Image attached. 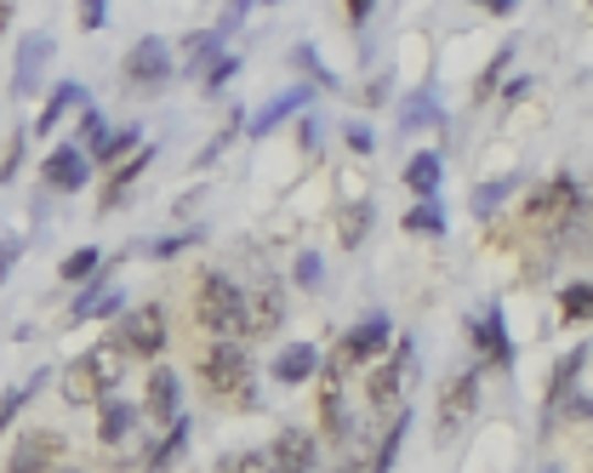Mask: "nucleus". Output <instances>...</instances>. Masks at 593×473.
<instances>
[{"label":"nucleus","mask_w":593,"mask_h":473,"mask_svg":"<svg viewBox=\"0 0 593 473\" xmlns=\"http://www.w3.org/2000/svg\"><path fill=\"white\" fill-rule=\"evenodd\" d=\"M194 377H201L206 399H223V405H235V411H251L257 405V370H251L246 343H206L201 359H194Z\"/></svg>","instance_id":"obj_1"},{"label":"nucleus","mask_w":593,"mask_h":473,"mask_svg":"<svg viewBox=\"0 0 593 473\" xmlns=\"http://www.w3.org/2000/svg\"><path fill=\"white\" fill-rule=\"evenodd\" d=\"M194 325H201L212 343H240V325H246V291L228 280V275H206L194 280Z\"/></svg>","instance_id":"obj_2"},{"label":"nucleus","mask_w":593,"mask_h":473,"mask_svg":"<svg viewBox=\"0 0 593 473\" xmlns=\"http://www.w3.org/2000/svg\"><path fill=\"white\" fill-rule=\"evenodd\" d=\"M120 370H126V354L115 343L75 354V365L63 370V405H97L104 394H120Z\"/></svg>","instance_id":"obj_3"},{"label":"nucleus","mask_w":593,"mask_h":473,"mask_svg":"<svg viewBox=\"0 0 593 473\" xmlns=\"http://www.w3.org/2000/svg\"><path fill=\"white\" fill-rule=\"evenodd\" d=\"M525 223H537V228H571L582 217V183L571 172H553L548 183H537L531 194H525Z\"/></svg>","instance_id":"obj_4"},{"label":"nucleus","mask_w":593,"mask_h":473,"mask_svg":"<svg viewBox=\"0 0 593 473\" xmlns=\"http://www.w3.org/2000/svg\"><path fill=\"white\" fill-rule=\"evenodd\" d=\"M172 343V325H166V309L160 302H138V309H126L120 325H115V348L131 354V359H160Z\"/></svg>","instance_id":"obj_5"},{"label":"nucleus","mask_w":593,"mask_h":473,"mask_svg":"<svg viewBox=\"0 0 593 473\" xmlns=\"http://www.w3.org/2000/svg\"><path fill=\"white\" fill-rule=\"evenodd\" d=\"M172 69H177V57H172V46L160 41V35H143V41H131V52L120 57V80H126L131 92H143V97L166 92Z\"/></svg>","instance_id":"obj_6"},{"label":"nucleus","mask_w":593,"mask_h":473,"mask_svg":"<svg viewBox=\"0 0 593 473\" xmlns=\"http://www.w3.org/2000/svg\"><path fill=\"white\" fill-rule=\"evenodd\" d=\"M411 370H417V343H411V336H400V348H393L382 365H371V377H366V399H371V411H400Z\"/></svg>","instance_id":"obj_7"},{"label":"nucleus","mask_w":593,"mask_h":473,"mask_svg":"<svg viewBox=\"0 0 593 473\" xmlns=\"http://www.w3.org/2000/svg\"><path fill=\"white\" fill-rule=\"evenodd\" d=\"M285 286L274 280V275H257V286L246 291V325H240V336H251V343H269V336H280L285 331Z\"/></svg>","instance_id":"obj_8"},{"label":"nucleus","mask_w":593,"mask_h":473,"mask_svg":"<svg viewBox=\"0 0 593 473\" xmlns=\"http://www.w3.org/2000/svg\"><path fill=\"white\" fill-rule=\"evenodd\" d=\"M474 411H479V365H468V370H456V377L440 388V411H434V433L440 439H456L468 422H474Z\"/></svg>","instance_id":"obj_9"},{"label":"nucleus","mask_w":593,"mask_h":473,"mask_svg":"<svg viewBox=\"0 0 593 473\" xmlns=\"http://www.w3.org/2000/svg\"><path fill=\"white\" fill-rule=\"evenodd\" d=\"M348 433H354V417H348V399H343V365L325 359L320 365V439L348 445Z\"/></svg>","instance_id":"obj_10"},{"label":"nucleus","mask_w":593,"mask_h":473,"mask_svg":"<svg viewBox=\"0 0 593 473\" xmlns=\"http://www.w3.org/2000/svg\"><path fill=\"white\" fill-rule=\"evenodd\" d=\"M388 336H393V331H388V314H366L359 325H348V331H343V343H337V354H332V359H337L343 370L371 365L377 354H388Z\"/></svg>","instance_id":"obj_11"},{"label":"nucleus","mask_w":593,"mask_h":473,"mask_svg":"<svg viewBox=\"0 0 593 473\" xmlns=\"http://www.w3.org/2000/svg\"><path fill=\"white\" fill-rule=\"evenodd\" d=\"M320 467V433L309 428H285L269 445V473H314Z\"/></svg>","instance_id":"obj_12"},{"label":"nucleus","mask_w":593,"mask_h":473,"mask_svg":"<svg viewBox=\"0 0 593 473\" xmlns=\"http://www.w3.org/2000/svg\"><path fill=\"white\" fill-rule=\"evenodd\" d=\"M57 456H63V433L57 428H29L7 456V473H52Z\"/></svg>","instance_id":"obj_13"},{"label":"nucleus","mask_w":593,"mask_h":473,"mask_svg":"<svg viewBox=\"0 0 593 473\" xmlns=\"http://www.w3.org/2000/svg\"><path fill=\"white\" fill-rule=\"evenodd\" d=\"M143 417H154L160 428H172L183 417V383L172 365H154L149 370V388H143Z\"/></svg>","instance_id":"obj_14"},{"label":"nucleus","mask_w":593,"mask_h":473,"mask_svg":"<svg viewBox=\"0 0 593 473\" xmlns=\"http://www.w3.org/2000/svg\"><path fill=\"white\" fill-rule=\"evenodd\" d=\"M474 348H479V359L490 370H508L514 365V336H508V320H503L497 302H490V309L474 320Z\"/></svg>","instance_id":"obj_15"},{"label":"nucleus","mask_w":593,"mask_h":473,"mask_svg":"<svg viewBox=\"0 0 593 473\" xmlns=\"http://www.w3.org/2000/svg\"><path fill=\"white\" fill-rule=\"evenodd\" d=\"M41 178H46V189H57V194H75V189L91 183V160H86V149H75V143H57V149L46 154V165H41Z\"/></svg>","instance_id":"obj_16"},{"label":"nucleus","mask_w":593,"mask_h":473,"mask_svg":"<svg viewBox=\"0 0 593 473\" xmlns=\"http://www.w3.org/2000/svg\"><path fill=\"white\" fill-rule=\"evenodd\" d=\"M320 365H325V354L314 348V343H291V348H280L274 354V383H285V388H303L309 377H320Z\"/></svg>","instance_id":"obj_17"},{"label":"nucleus","mask_w":593,"mask_h":473,"mask_svg":"<svg viewBox=\"0 0 593 473\" xmlns=\"http://www.w3.org/2000/svg\"><path fill=\"white\" fill-rule=\"evenodd\" d=\"M131 428H138V405L120 399V394H104V399H97V445L115 451Z\"/></svg>","instance_id":"obj_18"},{"label":"nucleus","mask_w":593,"mask_h":473,"mask_svg":"<svg viewBox=\"0 0 593 473\" xmlns=\"http://www.w3.org/2000/svg\"><path fill=\"white\" fill-rule=\"evenodd\" d=\"M149 165H154V149H149V143H143L138 154H131L126 165H115V172H109V183H104V194H97V212H104V217H109V212L120 206V200L131 194V183H138V178L149 172Z\"/></svg>","instance_id":"obj_19"},{"label":"nucleus","mask_w":593,"mask_h":473,"mask_svg":"<svg viewBox=\"0 0 593 473\" xmlns=\"http://www.w3.org/2000/svg\"><path fill=\"white\" fill-rule=\"evenodd\" d=\"M309 104H314V86H303V80H296L291 92H280V97H274V104H262V109H257L251 131L262 138V131H274L280 120H291V115H309Z\"/></svg>","instance_id":"obj_20"},{"label":"nucleus","mask_w":593,"mask_h":473,"mask_svg":"<svg viewBox=\"0 0 593 473\" xmlns=\"http://www.w3.org/2000/svg\"><path fill=\"white\" fill-rule=\"evenodd\" d=\"M69 109H91V97H86V86H80V80H63V86L46 97L41 120L29 126V131H41V138H46V131H57V126H63V115H69Z\"/></svg>","instance_id":"obj_21"},{"label":"nucleus","mask_w":593,"mask_h":473,"mask_svg":"<svg viewBox=\"0 0 593 473\" xmlns=\"http://www.w3.org/2000/svg\"><path fill=\"white\" fill-rule=\"evenodd\" d=\"M46 57H52V41H46V35H29V41H23V52H18V69H12V92H18V97L41 86Z\"/></svg>","instance_id":"obj_22"},{"label":"nucleus","mask_w":593,"mask_h":473,"mask_svg":"<svg viewBox=\"0 0 593 473\" xmlns=\"http://www.w3.org/2000/svg\"><path fill=\"white\" fill-rule=\"evenodd\" d=\"M138 149H143V131H138V126H120V131H109V138L97 143L86 160H91V165H109V172H115V165H126Z\"/></svg>","instance_id":"obj_23"},{"label":"nucleus","mask_w":593,"mask_h":473,"mask_svg":"<svg viewBox=\"0 0 593 473\" xmlns=\"http://www.w3.org/2000/svg\"><path fill=\"white\" fill-rule=\"evenodd\" d=\"M440 183H445V160H440V154H411L406 189H411L417 200H440Z\"/></svg>","instance_id":"obj_24"},{"label":"nucleus","mask_w":593,"mask_h":473,"mask_svg":"<svg viewBox=\"0 0 593 473\" xmlns=\"http://www.w3.org/2000/svg\"><path fill=\"white\" fill-rule=\"evenodd\" d=\"M587 354H593V348H571L565 359H559V365H553V377H548V411H559V405H565V399H571V388H576V377H582V370H587Z\"/></svg>","instance_id":"obj_25"},{"label":"nucleus","mask_w":593,"mask_h":473,"mask_svg":"<svg viewBox=\"0 0 593 473\" xmlns=\"http://www.w3.org/2000/svg\"><path fill=\"white\" fill-rule=\"evenodd\" d=\"M223 29H194V35H188V63H183V69H188V80H201L206 69H212V63L223 57Z\"/></svg>","instance_id":"obj_26"},{"label":"nucleus","mask_w":593,"mask_h":473,"mask_svg":"<svg viewBox=\"0 0 593 473\" xmlns=\"http://www.w3.org/2000/svg\"><path fill=\"white\" fill-rule=\"evenodd\" d=\"M183 445H188V417H177V422H172L166 433L154 439V451L143 456V473H166V467H172V462L183 456Z\"/></svg>","instance_id":"obj_27"},{"label":"nucleus","mask_w":593,"mask_h":473,"mask_svg":"<svg viewBox=\"0 0 593 473\" xmlns=\"http://www.w3.org/2000/svg\"><path fill=\"white\" fill-rule=\"evenodd\" d=\"M366 234H371V200H354V206H343V217H337V246L359 251Z\"/></svg>","instance_id":"obj_28"},{"label":"nucleus","mask_w":593,"mask_h":473,"mask_svg":"<svg viewBox=\"0 0 593 473\" xmlns=\"http://www.w3.org/2000/svg\"><path fill=\"white\" fill-rule=\"evenodd\" d=\"M434 120H445L434 92H411L406 104H400V131H422V126H434Z\"/></svg>","instance_id":"obj_29"},{"label":"nucleus","mask_w":593,"mask_h":473,"mask_svg":"<svg viewBox=\"0 0 593 473\" xmlns=\"http://www.w3.org/2000/svg\"><path fill=\"white\" fill-rule=\"evenodd\" d=\"M104 251H97V246H80V251H69V257H63L57 262V275L63 280H69V286H86V280H97V275H104Z\"/></svg>","instance_id":"obj_30"},{"label":"nucleus","mask_w":593,"mask_h":473,"mask_svg":"<svg viewBox=\"0 0 593 473\" xmlns=\"http://www.w3.org/2000/svg\"><path fill=\"white\" fill-rule=\"evenodd\" d=\"M406 428H411V411L400 405V411H393V428L382 433V445H377V462H371V473H393V462H400V445H406Z\"/></svg>","instance_id":"obj_31"},{"label":"nucleus","mask_w":593,"mask_h":473,"mask_svg":"<svg viewBox=\"0 0 593 473\" xmlns=\"http://www.w3.org/2000/svg\"><path fill=\"white\" fill-rule=\"evenodd\" d=\"M41 383H46V370H35V377H29V383H12L7 394H0V433H7V428L18 422V411H23V405L41 394Z\"/></svg>","instance_id":"obj_32"},{"label":"nucleus","mask_w":593,"mask_h":473,"mask_svg":"<svg viewBox=\"0 0 593 473\" xmlns=\"http://www.w3.org/2000/svg\"><path fill=\"white\" fill-rule=\"evenodd\" d=\"M559 314H565L571 325H587L593 320V280H571L565 291H559Z\"/></svg>","instance_id":"obj_33"},{"label":"nucleus","mask_w":593,"mask_h":473,"mask_svg":"<svg viewBox=\"0 0 593 473\" xmlns=\"http://www.w3.org/2000/svg\"><path fill=\"white\" fill-rule=\"evenodd\" d=\"M400 228L406 234H445V206L440 200H417V206L400 217Z\"/></svg>","instance_id":"obj_34"},{"label":"nucleus","mask_w":593,"mask_h":473,"mask_svg":"<svg viewBox=\"0 0 593 473\" xmlns=\"http://www.w3.org/2000/svg\"><path fill=\"white\" fill-rule=\"evenodd\" d=\"M109 131H115V126H109L104 115H97V109H80V120H75V149H86V154H91L97 143L109 138Z\"/></svg>","instance_id":"obj_35"},{"label":"nucleus","mask_w":593,"mask_h":473,"mask_svg":"<svg viewBox=\"0 0 593 473\" xmlns=\"http://www.w3.org/2000/svg\"><path fill=\"white\" fill-rule=\"evenodd\" d=\"M508 194H514V178H497V183H479V189H474V217H490V212H497V206H503Z\"/></svg>","instance_id":"obj_36"},{"label":"nucleus","mask_w":593,"mask_h":473,"mask_svg":"<svg viewBox=\"0 0 593 473\" xmlns=\"http://www.w3.org/2000/svg\"><path fill=\"white\" fill-rule=\"evenodd\" d=\"M235 75H240V57H235V52H223V57L212 63V69L201 75V92L212 97V92H223V86H228V80H235Z\"/></svg>","instance_id":"obj_37"},{"label":"nucleus","mask_w":593,"mask_h":473,"mask_svg":"<svg viewBox=\"0 0 593 473\" xmlns=\"http://www.w3.org/2000/svg\"><path fill=\"white\" fill-rule=\"evenodd\" d=\"M291 57H296V69H309V75H314V80H320L325 92H337V86H343V80H337V75H332V69H325V63H320V52H314V46H296Z\"/></svg>","instance_id":"obj_38"},{"label":"nucleus","mask_w":593,"mask_h":473,"mask_svg":"<svg viewBox=\"0 0 593 473\" xmlns=\"http://www.w3.org/2000/svg\"><path fill=\"white\" fill-rule=\"evenodd\" d=\"M217 473H269V451H240V456H223Z\"/></svg>","instance_id":"obj_39"},{"label":"nucleus","mask_w":593,"mask_h":473,"mask_svg":"<svg viewBox=\"0 0 593 473\" xmlns=\"http://www.w3.org/2000/svg\"><path fill=\"white\" fill-rule=\"evenodd\" d=\"M188 246H201V228H188V234H166V240H154V257H160V262H172V257H183Z\"/></svg>","instance_id":"obj_40"},{"label":"nucleus","mask_w":593,"mask_h":473,"mask_svg":"<svg viewBox=\"0 0 593 473\" xmlns=\"http://www.w3.org/2000/svg\"><path fill=\"white\" fill-rule=\"evenodd\" d=\"M23 143H29V131H12L7 154H0V183H12V178L23 172Z\"/></svg>","instance_id":"obj_41"},{"label":"nucleus","mask_w":593,"mask_h":473,"mask_svg":"<svg viewBox=\"0 0 593 473\" xmlns=\"http://www.w3.org/2000/svg\"><path fill=\"white\" fill-rule=\"evenodd\" d=\"M291 280L303 286V291H320V280H325V268H320V257H314V251H303V257H296V268H291Z\"/></svg>","instance_id":"obj_42"},{"label":"nucleus","mask_w":593,"mask_h":473,"mask_svg":"<svg viewBox=\"0 0 593 473\" xmlns=\"http://www.w3.org/2000/svg\"><path fill=\"white\" fill-rule=\"evenodd\" d=\"M508 57H514V52H508V46H503V52H497V57H490V69H485V75H479V86H474V97H479V104H485V97H490V92H497V75H503V69H508Z\"/></svg>","instance_id":"obj_43"},{"label":"nucleus","mask_w":593,"mask_h":473,"mask_svg":"<svg viewBox=\"0 0 593 473\" xmlns=\"http://www.w3.org/2000/svg\"><path fill=\"white\" fill-rule=\"evenodd\" d=\"M18 257H23V240H18V234H7V240H0V286L12 280V268H18Z\"/></svg>","instance_id":"obj_44"},{"label":"nucleus","mask_w":593,"mask_h":473,"mask_svg":"<svg viewBox=\"0 0 593 473\" xmlns=\"http://www.w3.org/2000/svg\"><path fill=\"white\" fill-rule=\"evenodd\" d=\"M109 23V7L104 0H91V7H80V29H104Z\"/></svg>","instance_id":"obj_45"},{"label":"nucleus","mask_w":593,"mask_h":473,"mask_svg":"<svg viewBox=\"0 0 593 473\" xmlns=\"http://www.w3.org/2000/svg\"><path fill=\"white\" fill-rule=\"evenodd\" d=\"M343 138H348V149H354V154H371V131H366V126H348Z\"/></svg>","instance_id":"obj_46"},{"label":"nucleus","mask_w":593,"mask_h":473,"mask_svg":"<svg viewBox=\"0 0 593 473\" xmlns=\"http://www.w3.org/2000/svg\"><path fill=\"white\" fill-rule=\"evenodd\" d=\"M296 143H303V149H314V143H320V131H314V120H309V115H296Z\"/></svg>","instance_id":"obj_47"},{"label":"nucleus","mask_w":593,"mask_h":473,"mask_svg":"<svg viewBox=\"0 0 593 473\" xmlns=\"http://www.w3.org/2000/svg\"><path fill=\"white\" fill-rule=\"evenodd\" d=\"M120 309H126V297H120V291H109L104 302H97V314H120ZM97 314H91V320H97Z\"/></svg>","instance_id":"obj_48"},{"label":"nucleus","mask_w":593,"mask_h":473,"mask_svg":"<svg viewBox=\"0 0 593 473\" xmlns=\"http://www.w3.org/2000/svg\"><path fill=\"white\" fill-rule=\"evenodd\" d=\"M12 18H18V7H7V0H0V29H12Z\"/></svg>","instance_id":"obj_49"},{"label":"nucleus","mask_w":593,"mask_h":473,"mask_svg":"<svg viewBox=\"0 0 593 473\" xmlns=\"http://www.w3.org/2000/svg\"><path fill=\"white\" fill-rule=\"evenodd\" d=\"M332 473H359V467H354V462H337V467H332Z\"/></svg>","instance_id":"obj_50"},{"label":"nucleus","mask_w":593,"mask_h":473,"mask_svg":"<svg viewBox=\"0 0 593 473\" xmlns=\"http://www.w3.org/2000/svg\"><path fill=\"white\" fill-rule=\"evenodd\" d=\"M57 473H86V467H57Z\"/></svg>","instance_id":"obj_51"}]
</instances>
